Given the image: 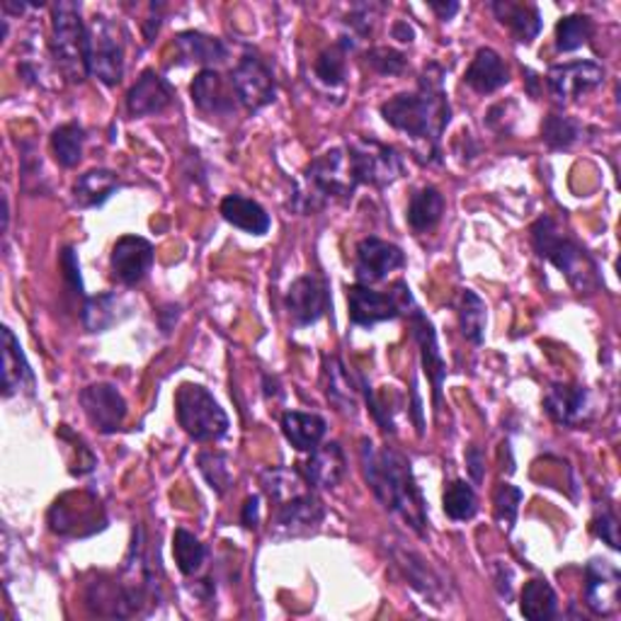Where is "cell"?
Wrapping results in <instances>:
<instances>
[{
    "label": "cell",
    "instance_id": "1",
    "mask_svg": "<svg viewBox=\"0 0 621 621\" xmlns=\"http://www.w3.org/2000/svg\"><path fill=\"white\" fill-rule=\"evenodd\" d=\"M360 461L364 479H367L372 493L386 509H391L403 523L425 537L427 529V507L423 491L410 469L406 454L394 447H376L372 440H362Z\"/></svg>",
    "mask_w": 621,
    "mask_h": 621
},
{
    "label": "cell",
    "instance_id": "2",
    "mask_svg": "<svg viewBox=\"0 0 621 621\" xmlns=\"http://www.w3.org/2000/svg\"><path fill=\"white\" fill-rule=\"evenodd\" d=\"M445 71L437 63L425 66L415 93H401L382 105V117L394 129L425 141L437 153L440 139L452 119V107L445 93Z\"/></svg>",
    "mask_w": 621,
    "mask_h": 621
},
{
    "label": "cell",
    "instance_id": "3",
    "mask_svg": "<svg viewBox=\"0 0 621 621\" xmlns=\"http://www.w3.org/2000/svg\"><path fill=\"white\" fill-rule=\"evenodd\" d=\"M531 246L543 260H549L578 294H595L600 290V274H597L595 260L578 241L571 238L569 233L551 216H541L531 224Z\"/></svg>",
    "mask_w": 621,
    "mask_h": 621
},
{
    "label": "cell",
    "instance_id": "4",
    "mask_svg": "<svg viewBox=\"0 0 621 621\" xmlns=\"http://www.w3.org/2000/svg\"><path fill=\"white\" fill-rule=\"evenodd\" d=\"M358 190L348 151L330 149L316 161H310L304 171V185L296 192V209L304 214H314L326 209L328 204H345Z\"/></svg>",
    "mask_w": 621,
    "mask_h": 621
},
{
    "label": "cell",
    "instance_id": "5",
    "mask_svg": "<svg viewBox=\"0 0 621 621\" xmlns=\"http://www.w3.org/2000/svg\"><path fill=\"white\" fill-rule=\"evenodd\" d=\"M51 57L71 83L91 75V37L81 17V3H57L51 8Z\"/></svg>",
    "mask_w": 621,
    "mask_h": 621
},
{
    "label": "cell",
    "instance_id": "6",
    "mask_svg": "<svg viewBox=\"0 0 621 621\" xmlns=\"http://www.w3.org/2000/svg\"><path fill=\"white\" fill-rule=\"evenodd\" d=\"M177 423L195 442H216L226 437L229 415L216 398L199 384H183L175 394Z\"/></svg>",
    "mask_w": 621,
    "mask_h": 621
},
{
    "label": "cell",
    "instance_id": "7",
    "mask_svg": "<svg viewBox=\"0 0 621 621\" xmlns=\"http://www.w3.org/2000/svg\"><path fill=\"white\" fill-rule=\"evenodd\" d=\"M345 151L358 185L386 187L403 175V159L394 147H386L382 141L354 139Z\"/></svg>",
    "mask_w": 621,
    "mask_h": 621
},
{
    "label": "cell",
    "instance_id": "8",
    "mask_svg": "<svg viewBox=\"0 0 621 621\" xmlns=\"http://www.w3.org/2000/svg\"><path fill=\"white\" fill-rule=\"evenodd\" d=\"M410 304H413V296L403 282H398L394 292H374L367 284L348 286L350 320L360 328H374L384 320L403 316Z\"/></svg>",
    "mask_w": 621,
    "mask_h": 621
},
{
    "label": "cell",
    "instance_id": "9",
    "mask_svg": "<svg viewBox=\"0 0 621 621\" xmlns=\"http://www.w3.org/2000/svg\"><path fill=\"white\" fill-rule=\"evenodd\" d=\"M49 527L59 537H91L105 527V513L91 493H66L49 509Z\"/></svg>",
    "mask_w": 621,
    "mask_h": 621
},
{
    "label": "cell",
    "instance_id": "10",
    "mask_svg": "<svg viewBox=\"0 0 621 621\" xmlns=\"http://www.w3.org/2000/svg\"><path fill=\"white\" fill-rule=\"evenodd\" d=\"M87 37H91V75L105 85H117L125 75V47L117 25L105 15H95L87 25Z\"/></svg>",
    "mask_w": 621,
    "mask_h": 621
},
{
    "label": "cell",
    "instance_id": "11",
    "mask_svg": "<svg viewBox=\"0 0 621 621\" xmlns=\"http://www.w3.org/2000/svg\"><path fill=\"white\" fill-rule=\"evenodd\" d=\"M231 85L238 103L246 107L248 113H258V109L274 103L277 97L274 73L258 54H246V57L236 63V69L231 71Z\"/></svg>",
    "mask_w": 621,
    "mask_h": 621
},
{
    "label": "cell",
    "instance_id": "12",
    "mask_svg": "<svg viewBox=\"0 0 621 621\" xmlns=\"http://www.w3.org/2000/svg\"><path fill=\"white\" fill-rule=\"evenodd\" d=\"M388 553H391L398 571H401V575L408 581V585L413 587V590H418L432 605H447L449 587L445 585V581L440 578V573L432 569V565L420 556L418 551L403 547L401 541H396L391 543Z\"/></svg>",
    "mask_w": 621,
    "mask_h": 621
},
{
    "label": "cell",
    "instance_id": "13",
    "mask_svg": "<svg viewBox=\"0 0 621 621\" xmlns=\"http://www.w3.org/2000/svg\"><path fill=\"white\" fill-rule=\"evenodd\" d=\"M81 406L83 413L97 432L103 435H113V432L121 430L127 418V401L125 396L117 391L113 384H91L81 391Z\"/></svg>",
    "mask_w": 621,
    "mask_h": 621
},
{
    "label": "cell",
    "instance_id": "14",
    "mask_svg": "<svg viewBox=\"0 0 621 621\" xmlns=\"http://www.w3.org/2000/svg\"><path fill=\"white\" fill-rule=\"evenodd\" d=\"M621 573L612 561L593 559L585 569V607L595 617H614L619 612Z\"/></svg>",
    "mask_w": 621,
    "mask_h": 621
},
{
    "label": "cell",
    "instance_id": "15",
    "mask_svg": "<svg viewBox=\"0 0 621 621\" xmlns=\"http://www.w3.org/2000/svg\"><path fill=\"white\" fill-rule=\"evenodd\" d=\"M605 83V69L595 61H571L551 66L547 73V85L556 103L565 105L571 99L581 97L583 93L595 91L597 85Z\"/></svg>",
    "mask_w": 621,
    "mask_h": 621
},
{
    "label": "cell",
    "instance_id": "16",
    "mask_svg": "<svg viewBox=\"0 0 621 621\" xmlns=\"http://www.w3.org/2000/svg\"><path fill=\"white\" fill-rule=\"evenodd\" d=\"M543 410L561 427H583L593 420L590 391L578 384H551L543 396Z\"/></svg>",
    "mask_w": 621,
    "mask_h": 621
},
{
    "label": "cell",
    "instance_id": "17",
    "mask_svg": "<svg viewBox=\"0 0 621 621\" xmlns=\"http://www.w3.org/2000/svg\"><path fill=\"white\" fill-rule=\"evenodd\" d=\"M354 255H358V258H354V274H358L360 284L367 286L386 280L388 274L403 268L406 262V255L396 243H388L376 236L362 238Z\"/></svg>",
    "mask_w": 621,
    "mask_h": 621
},
{
    "label": "cell",
    "instance_id": "18",
    "mask_svg": "<svg viewBox=\"0 0 621 621\" xmlns=\"http://www.w3.org/2000/svg\"><path fill=\"white\" fill-rule=\"evenodd\" d=\"M85 602L93 614L107 619H129L143 612L127 583L121 578H113V575H99L97 581L87 585Z\"/></svg>",
    "mask_w": 621,
    "mask_h": 621
},
{
    "label": "cell",
    "instance_id": "19",
    "mask_svg": "<svg viewBox=\"0 0 621 621\" xmlns=\"http://www.w3.org/2000/svg\"><path fill=\"white\" fill-rule=\"evenodd\" d=\"M410 328H413V338L420 348V360H423V370L427 374V379L432 384V398H435V408L440 410L442 406V384H445L447 376V364L445 358H442V350L437 345V336L435 328H432L430 318L415 306V302L410 304V308L406 310Z\"/></svg>",
    "mask_w": 621,
    "mask_h": 621
},
{
    "label": "cell",
    "instance_id": "20",
    "mask_svg": "<svg viewBox=\"0 0 621 621\" xmlns=\"http://www.w3.org/2000/svg\"><path fill=\"white\" fill-rule=\"evenodd\" d=\"M328 286L316 274H304L286 292V310L296 326H314L328 310Z\"/></svg>",
    "mask_w": 621,
    "mask_h": 621
},
{
    "label": "cell",
    "instance_id": "21",
    "mask_svg": "<svg viewBox=\"0 0 621 621\" xmlns=\"http://www.w3.org/2000/svg\"><path fill=\"white\" fill-rule=\"evenodd\" d=\"M326 519V507L318 497L306 491L302 495L292 497L277 509V519H274V535L282 539L290 537H304L308 531H316L320 527V523Z\"/></svg>",
    "mask_w": 621,
    "mask_h": 621
},
{
    "label": "cell",
    "instance_id": "22",
    "mask_svg": "<svg viewBox=\"0 0 621 621\" xmlns=\"http://www.w3.org/2000/svg\"><path fill=\"white\" fill-rule=\"evenodd\" d=\"M153 258L155 253L147 238L121 236L113 248L109 268H113V277L119 284L137 286L153 268Z\"/></svg>",
    "mask_w": 621,
    "mask_h": 621
},
{
    "label": "cell",
    "instance_id": "23",
    "mask_svg": "<svg viewBox=\"0 0 621 621\" xmlns=\"http://www.w3.org/2000/svg\"><path fill=\"white\" fill-rule=\"evenodd\" d=\"M192 103L209 117H231L236 113L238 97L233 93V85L224 81V75L214 69H202L197 73L190 87Z\"/></svg>",
    "mask_w": 621,
    "mask_h": 621
},
{
    "label": "cell",
    "instance_id": "24",
    "mask_svg": "<svg viewBox=\"0 0 621 621\" xmlns=\"http://www.w3.org/2000/svg\"><path fill=\"white\" fill-rule=\"evenodd\" d=\"M173 103V87L155 71H143L127 93V109L131 117L161 115Z\"/></svg>",
    "mask_w": 621,
    "mask_h": 621
},
{
    "label": "cell",
    "instance_id": "25",
    "mask_svg": "<svg viewBox=\"0 0 621 621\" xmlns=\"http://www.w3.org/2000/svg\"><path fill=\"white\" fill-rule=\"evenodd\" d=\"M348 461L345 452L338 445V442H328L324 447H316L310 452L308 461L304 464V479L308 485L320 488V491H330V488H338L345 479Z\"/></svg>",
    "mask_w": 621,
    "mask_h": 621
},
{
    "label": "cell",
    "instance_id": "26",
    "mask_svg": "<svg viewBox=\"0 0 621 621\" xmlns=\"http://www.w3.org/2000/svg\"><path fill=\"white\" fill-rule=\"evenodd\" d=\"M464 83L479 95H491L509 83V69L501 54L491 47L476 51L469 69L464 73Z\"/></svg>",
    "mask_w": 621,
    "mask_h": 621
},
{
    "label": "cell",
    "instance_id": "27",
    "mask_svg": "<svg viewBox=\"0 0 621 621\" xmlns=\"http://www.w3.org/2000/svg\"><path fill=\"white\" fill-rule=\"evenodd\" d=\"M0 336H3V396H15L22 388H27L32 394V388H35V372H32L25 352L20 348V340L8 326H3Z\"/></svg>",
    "mask_w": 621,
    "mask_h": 621
},
{
    "label": "cell",
    "instance_id": "28",
    "mask_svg": "<svg viewBox=\"0 0 621 621\" xmlns=\"http://www.w3.org/2000/svg\"><path fill=\"white\" fill-rule=\"evenodd\" d=\"M501 25H507L519 44H531L543 27L537 5L515 3V0H495L491 5Z\"/></svg>",
    "mask_w": 621,
    "mask_h": 621
},
{
    "label": "cell",
    "instance_id": "29",
    "mask_svg": "<svg viewBox=\"0 0 621 621\" xmlns=\"http://www.w3.org/2000/svg\"><path fill=\"white\" fill-rule=\"evenodd\" d=\"M221 216H224L231 226L250 233V236H265L270 231L272 219L265 212V207L255 202L250 197L243 195H229L219 207Z\"/></svg>",
    "mask_w": 621,
    "mask_h": 621
},
{
    "label": "cell",
    "instance_id": "30",
    "mask_svg": "<svg viewBox=\"0 0 621 621\" xmlns=\"http://www.w3.org/2000/svg\"><path fill=\"white\" fill-rule=\"evenodd\" d=\"M175 49L180 54L183 63H199V66H214L224 63L229 59V47L219 37L202 35V32L187 30L175 37Z\"/></svg>",
    "mask_w": 621,
    "mask_h": 621
},
{
    "label": "cell",
    "instance_id": "31",
    "mask_svg": "<svg viewBox=\"0 0 621 621\" xmlns=\"http://www.w3.org/2000/svg\"><path fill=\"white\" fill-rule=\"evenodd\" d=\"M328 423L316 413H302V410H290L282 415V432L290 445L298 452H314L320 440L326 437Z\"/></svg>",
    "mask_w": 621,
    "mask_h": 621
},
{
    "label": "cell",
    "instance_id": "32",
    "mask_svg": "<svg viewBox=\"0 0 621 621\" xmlns=\"http://www.w3.org/2000/svg\"><path fill=\"white\" fill-rule=\"evenodd\" d=\"M324 379L328 401L342 410V413L354 415V410H358V384L352 382V376L340 358H326Z\"/></svg>",
    "mask_w": 621,
    "mask_h": 621
},
{
    "label": "cell",
    "instance_id": "33",
    "mask_svg": "<svg viewBox=\"0 0 621 621\" xmlns=\"http://www.w3.org/2000/svg\"><path fill=\"white\" fill-rule=\"evenodd\" d=\"M121 187L117 173L113 171H87L81 175L73 185V199L78 207H103L109 197H113Z\"/></svg>",
    "mask_w": 621,
    "mask_h": 621
},
{
    "label": "cell",
    "instance_id": "34",
    "mask_svg": "<svg viewBox=\"0 0 621 621\" xmlns=\"http://www.w3.org/2000/svg\"><path fill=\"white\" fill-rule=\"evenodd\" d=\"M442 214H445V197H442L437 187H423V190L410 197L406 216L413 231H432L442 221Z\"/></svg>",
    "mask_w": 621,
    "mask_h": 621
},
{
    "label": "cell",
    "instance_id": "35",
    "mask_svg": "<svg viewBox=\"0 0 621 621\" xmlns=\"http://www.w3.org/2000/svg\"><path fill=\"white\" fill-rule=\"evenodd\" d=\"M519 609H523V614L529 621H549L559 614V595L549 585V581L535 578L525 583Z\"/></svg>",
    "mask_w": 621,
    "mask_h": 621
},
{
    "label": "cell",
    "instance_id": "36",
    "mask_svg": "<svg viewBox=\"0 0 621 621\" xmlns=\"http://www.w3.org/2000/svg\"><path fill=\"white\" fill-rule=\"evenodd\" d=\"M485 320L488 308L483 298L473 290H464L459 296V328L461 336L476 348L483 345L485 340Z\"/></svg>",
    "mask_w": 621,
    "mask_h": 621
},
{
    "label": "cell",
    "instance_id": "37",
    "mask_svg": "<svg viewBox=\"0 0 621 621\" xmlns=\"http://www.w3.org/2000/svg\"><path fill=\"white\" fill-rule=\"evenodd\" d=\"M51 153L61 168H75L83 159V143H85V129L75 121L61 125L51 131Z\"/></svg>",
    "mask_w": 621,
    "mask_h": 621
},
{
    "label": "cell",
    "instance_id": "38",
    "mask_svg": "<svg viewBox=\"0 0 621 621\" xmlns=\"http://www.w3.org/2000/svg\"><path fill=\"white\" fill-rule=\"evenodd\" d=\"M260 485H262V491L268 493L277 505H282L286 501H292V497L306 493L308 481L304 479L302 473L294 471V469H284V466H277V469H268V471L262 473Z\"/></svg>",
    "mask_w": 621,
    "mask_h": 621
},
{
    "label": "cell",
    "instance_id": "39",
    "mask_svg": "<svg viewBox=\"0 0 621 621\" xmlns=\"http://www.w3.org/2000/svg\"><path fill=\"white\" fill-rule=\"evenodd\" d=\"M121 308V298L117 294H97L85 298L83 306V326L91 332H103L107 328H113L115 324H119Z\"/></svg>",
    "mask_w": 621,
    "mask_h": 621
},
{
    "label": "cell",
    "instance_id": "40",
    "mask_svg": "<svg viewBox=\"0 0 621 621\" xmlns=\"http://www.w3.org/2000/svg\"><path fill=\"white\" fill-rule=\"evenodd\" d=\"M348 49H352V42H348V37H342V42L332 44L330 49H326L320 57L316 59V78L320 83H326L330 87H338L345 83L348 78Z\"/></svg>",
    "mask_w": 621,
    "mask_h": 621
},
{
    "label": "cell",
    "instance_id": "41",
    "mask_svg": "<svg viewBox=\"0 0 621 621\" xmlns=\"http://www.w3.org/2000/svg\"><path fill=\"white\" fill-rule=\"evenodd\" d=\"M173 556L183 575H195L207 561V547L192 531L177 529L173 537Z\"/></svg>",
    "mask_w": 621,
    "mask_h": 621
},
{
    "label": "cell",
    "instance_id": "42",
    "mask_svg": "<svg viewBox=\"0 0 621 621\" xmlns=\"http://www.w3.org/2000/svg\"><path fill=\"white\" fill-rule=\"evenodd\" d=\"M442 501H445V515L454 519V523H466V519H471L476 517V513H479V497H476V491L461 479L452 481L445 488V497H442Z\"/></svg>",
    "mask_w": 621,
    "mask_h": 621
},
{
    "label": "cell",
    "instance_id": "43",
    "mask_svg": "<svg viewBox=\"0 0 621 621\" xmlns=\"http://www.w3.org/2000/svg\"><path fill=\"white\" fill-rule=\"evenodd\" d=\"M581 134H583L581 121H575L573 117L565 115H549L541 125V139L553 151L571 149L573 143L581 139Z\"/></svg>",
    "mask_w": 621,
    "mask_h": 621
},
{
    "label": "cell",
    "instance_id": "44",
    "mask_svg": "<svg viewBox=\"0 0 621 621\" xmlns=\"http://www.w3.org/2000/svg\"><path fill=\"white\" fill-rule=\"evenodd\" d=\"M197 466L202 471L204 481L216 495H226L229 488L233 485V471L231 461L224 452H202L197 457Z\"/></svg>",
    "mask_w": 621,
    "mask_h": 621
},
{
    "label": "cell",
    "instance_id": "45",
    "mask_svg": "<svg viewBox=\"0 0 621 621\" xmlns=\"http://www.w3.org/2000/svg\"><path fill=\"white\" fill-rule=\"evenodd\" d=\"M595 32L593 20L587 15H569L556 25V49L561 54H569L581 49L583 44L590 42Z\"/></svg>",
    "mask_w": 621,
    "mask_h": 621
},
{
    "label": "cell",
    "instance_id": "46",
    "mask_svg": "<svg viewBox=\"0 0 621 621\" xmlns=\"http://www.w3.org/2000/svg\"><path fill=\"white\" fill-rule=\"evenodd\" d=\"M525 493L519 488L509 485V483H501L495 488L493 495V505H495V519L505 531H513L517 515H519V503H523Z\"/></svg>",
    "mask_w": 621,
    "mask_h": 621
},
{
    "label": "cell",
    "instance_id": "47",
    "mask_svg": "<svg viewBox=\"0 0 621 621\" xmlns=\"http://www.w3.org/2000/svg\"><path fill=\"white\" fill-rule=\"evenodd\" d=\"M364 63L379 75H401L406 71V54L391 47H374L364 54Z\"/></svg>",
    "mask_w": 621,
    "mask_h": 621
},
{
    "label": "cell",
    "instance_id": "48",
    "mask_svg": "<svg viewBox=\"0 0 621 621\" xmlns=\"http://www.w3.org/2000/svg\"><path fill=\"white\" fill-rule=\"evenodd\" d=\"M384 13V5H376V3H360V5H354L350 10V15H348V25L358 32V35L362 37H367L374 32V25H376V20L382 17Z\"/></svg>",
    "mask_w": 621,
    "mask_h": 621
},
{
    "label": "cell",
    "instance_id": "49",
    "mask_svg": "<svg viewBox=\"0 0 621 621\" xmlns=\"http://www.w3.org/2000/svg\"><path fill=\"white\" fill-rule=\"evenodd\" d=\"M61 270H63V282L71 290V294L85 296V286H83V277H81V262H78V255H75L73 248H63L61 250Z\"/></svg>",
    "mask_w": 621,
    "mask_h": 621
},
{
    "label": "cell",
    "instance_id": "50",
    "mask_svg": "<svg viewBox=\"0 0 621 621\" xmlns=\"http://www.w3.org/2000/svg\"><path fill=\"white\" fill-rule=\"evenodd\" d=\"M593 531L605 543H609V547H612L614 551L619 549V525H617V517H614L612 509H605L602 515H597L593 519Z\"/></svg>",
    "mask_w": 621,
    "mask_h": 621
},
{
    "label": "cell",
    "instance_id": "51",
    "mask_svg": "<svg viewBox=\"0 0 621 621\" xmlns=\"http://www.w3.org/2000/svg\"><path fill=\"white\" fill-rule=\"evenodd\" d=\"M466 466H469V473L473 483H483V476H485V457H483V449L471 445L466 449Z\"/></svg>",
    "mask_w": 621,
    "mask_h": 621
},
{
    "label": "cell",
    "instance_id": "52",
    "mask_svg": "<svg viewBox=\"0 0 621 621\" xmlns=\"http://www.w3.org/2000/svg\"><path fill=\"white\" fill-rule=\"evenodd\" d=\"M495 587L505 600L513 597V571H509L507 563H501V561L495 563Z\"/></svg>",
    "mask_w": 621,
    "mask_h": 621
},
{
    "label": "cell",
    "instance_id": "53",
    "mask_svg": "<svg viewBox=\"0 0 621 621\" xmlns=\"http://www.w3.org/2000/svg\"><path fill=\"white\" fill-rule=\"evenodd\" d=\"M260 523V497L258 495H250L246 505H243V513H241V525L246 529H255Z\"/></svg>",
    "mask_w": 621,
    "mask_h": 621
},
{
    "label": "cell",
    "instance_id": "54",
    "mask_svg": "<svg viewBox=\"0 0 621 621\" xmlns=\"http://www.w3.org/2000/svg\"><path fill=\"white\" fill-rule=\"evenodd\" d=\"M391 35H394V39H398V42H413L415 39V32H413V27L408 25V22H396L394 25V30H391Z\"/></svg>",
    "mask_w": 621,
    "mask_h": 621
},
{
    "label": "cell",
    "instance_id": "55",
    "mask_svg": "<svg viewBox=\"0 0 621 621\" xmlns=\"http://www.w3.org/2000/svg\"><path fill=\"white\" fill-rule=\"evenodd\" d=\"M430 8L435 10L440 20H452L459 13V3H430Z\"/></svg>",
    "mask_w": 621,
    "mask_h": 621
}]
</instances>
